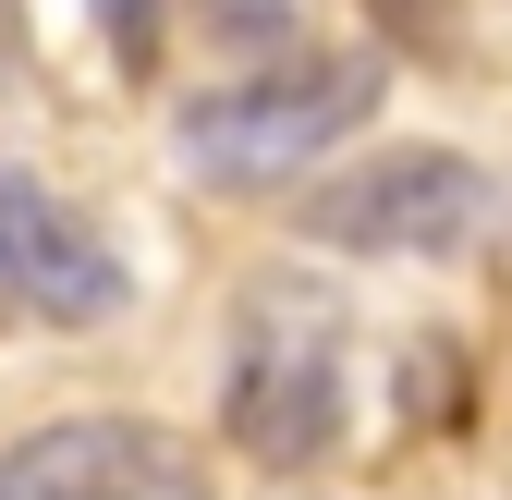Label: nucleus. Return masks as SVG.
Listing matches in <instances>:
<instances>
[{
  "label": "nucleus",
  "instance_id": "1",
  "mask_svg": "<svg viewBox=\"0 0 512 500\" xmlns=\"http://www.w3.org/2000/svg\"><path fill=\"white\" fill-rule=\"evenodd\" d=\"M220 440L269 476H305L342 452V305L256 281L232 318V379H220Z\"/></svg>",
  "mask_w": 512,
  "mask_h": 500
},
{
  "label": "nucleus",
  "instance_id": "2",
  "mask_svg": "<svg viewBox=\"0 0 512 500\" xmlns=\"http://www.w3.org/2000/svg\"><path fill=\"white\" fill-rule=\"evenodd\" d=\"M366 110H378V61L366 49L256 61V74H232V86H208L183 110V171L196 183H305Z\"/></svg>",
  "mask_w": 512,
  "mask_h": 500
},
{
  "label": "nucleus",
  "instance_id": "3",
  "mask_svg": "<svg viewBox=\"0 0 512 500\" xmlns=\"http://www.w3.org/2000/svg\"><path fill=\"white\" fill-rule=\"evenodd\" d=\"M488 220H500V183L464 147H378L305 183V244H342V257H464Z\"/></svg>",
  "mask_w": 512,
  "mask_h": 500
},
{
  "label": "nucleus",
  "instance_id": "4",
  "mask_svg": "<svg viewBox=\"0 0 512 500\" xmlns=\"http://www.w3.org/2000/svg\"><path fill=\"white\" fill-rule=\"evenodd\" d=\"M122 257L86 208H61L49 183L0 171V318H49V330H98L122 318Z\"/></svg>",
  "mask_w": 512,
  "mask_h": 500
},
{
  "label": "nucleus",
  "instance_id": "5",
  "mask_svg": "<svg viewBox=\"0 0 512 500\" xmlns=\"http://www.w3.org/2000/svg\"><path fill=\"white\" fill-rule=\"evenodd\" d=\"M0 500H196V476L147 415H61L0 452Z\"/></svg>",
  "mask_w": 512,
  "mask_h": 500
},
{
  "label": "nucleus",
  "instance_id": "6",
  "mask_svg": "<svg viewBox=\"0 0 512 500\" xmlns=\"http://www.w3.org/2000/svg\"><path fill=\"white\" fill-rule=\"evenodd\" d=\"M208 25H220V37H256V49H269V37L293 25V0H208Z\"/></svg>",
  "mask_w": 512,
  "mask_h": 500
},
{
  "label": "nucleus",
  "instance_id": "7",
  "mask_svg": "<svg viewBox=\"0 0 512 500\" xmlns=\"http://www.w3.org/2000/svg\"><path fill=\"white\" fill-rule=\"evenodd\" d=\"M98 25H110L122 61H147V49H159V0H98Z\"/></svg>",
  "mask_w": 512,
  "mask_h": 500
}]
</instances>
